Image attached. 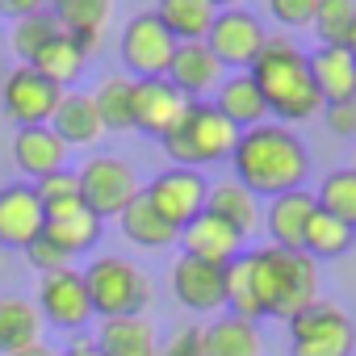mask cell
Instances as JSON below:
<instances>
[{"mask_svg": "<svg viewBox=\"0 0 356 356\" xmlns=\"http://www.w3.org/2000/svg\"><path fill=\"white\" fill-rule=\"evenodd\" d=\"M231 159H235V181L256 197H277V193L302 189L306 172H310L306 143L281 122H260L252 130H239Z\"/></svg>", "mask_w": 356, "mask_h": 356, "instance_id": "1", "label": "cell"}, {"mask_svg": "<svg viewBox=\"0 0 356 356\" xmlns=\"http://www.w3.org/2000/svg\"><path fill=\"white\" fill-rule=\"evenodd\" d=\"M248 76L256 80L268 113L289 126V122H310L314 113H323V97L310 80V59L289 42V38H268L264 51L256 55V63L248 67Z\"/></svg>", "mask_w": 356, "mask_h": 356, "instance_id": "2", "label": "cell"}, {"mask_svg": "<svg viewBox=\"0 0 356 356\" xmlns=\"http://www.w3.org/2000/svg\"><path fill=\"white\" fill-rule=\"evenodd\" d=\"M252 289L260 302V314L268 318H293L306 306L318 302V260H310L306 252H289V248H252Z\"/></svg>", "mask_w": 356, "mask_h": 356, "instance_id": "3", "label": "cell"}, {"mask_svg": "<svg viewBox=\"0 0 356 356\" xmlns=\"http://www.w3.org/2000/svg\"><path fill=\"white\" fill-rule=\"evenodd\" d=\"M163 155L176 163V168H206V163H222L231 159L235 143H239V130L210 105V101H189V109L181 113L163 138Z\"/></svg>", "mask_w": 356, "mask_h": 356, "instance_id": "4", "label": "cell"}, {"mask_svg": "<svg viewBox=\"0 0 356 356\" xmlns=\"http://www.w3.org/2000/svg\"><path fill=\"white\" fill-rule=\"evenodd\" d=\"M84 289H88L92 314L101 318L143 314L151 302V277L138 264H130L126 256H97L84 268Z\"/></svg>", "mask_w": 356, "mask_h": 356, "instance_id": "5", "label": "cell"}, {"mask_svg": "<svg viewBox=\"0 0 356 356\" xmlns=\"http://www.w3.org/2000/svg\"><path fill=\"white\" fill-rule=\"evenodd\" d=\"M356 323L335 302H314L289 318V356H352Z\"/></svg>", "mask_w": 356, "mask_h": 356, "instance_id": "6", "label": "cell"}, {"mask_svg": "<svg viewBox=\"0 0 356 356\" xmlns=\"http://www.w3.org/2000/svg\"><path fill=\"white\" fill-rule=\"evenodd\" d=\"M76 181H80V202L88 214L97 218H118L138 193V176L122 155H92L84 159V168H76Z\"/></svg>", "mask_w": 356, "mask_h": 356, "instance_id": "7", "label": "cell"}, {"mask_svg": "<svg viewBox=\"0 0 356 356\" xmlns=\"http://www.w3.org/2000/svg\"><path fill=\"white\" fill-rule=\"evenodd\" d=\"M206 193H210L206 176L193 168H163L143 189V197L155 206V214L163 222H172L176 231H185L197 214H206Z\"/></svg>", "mask_w": 356, "mask_h": 356, "instance_id": "8", "label": "cell"}, {"mask_svg": "<svg viewBox=\"0 0 356 356\" xmlns=\"http://www.w3.org/2000/svg\"><path fill=\"white\" fill-rule=\"evenodd\" d=\"M176 55V38L163 30L155 13H138L122 30V63L130 67V80H159L168 76V63Z\"/></svg>", "mask_w": 356, "mask_h": 356, "instance_id": "9", "label": "cell"}, {"mask_svg": "<svg viewBox=\"0 0 356 356\" xmlns=\"http://www.w3.org/2000/svg\"><path fill=\"white\" fill-rule=\"evenodd\" d=\"M59 101H63V88H55L34 67H17L5 80V88H0V109H5V118L17 130H26V126H51Z\"/></svg>", "mask_w": 356, "mask_h": 356, "instance_id": "10", "label": "cell"}, {"mask_svg": "<svg viewBox=\"0 0 356 356\" xmlns=\"http://www.w3.org/2000/svg\"><path fill=\"white\" fill-rule=\"evenodd\" d=\"M264 42H268L264 22L248 9H222L206 34V47L222 67H252L256 55L264 51Z\"/></svg>", "mask_w": 356, "mask_h": 356, "instance_id": "11", "label": "cell"}, {"mask_svg": "<svg viewBox=\"0 0 356 356\" xmlns=\"http://www.w3.org/2000/svg\"><path fill=\"white\" fill-rule=\"evenodd\" d=\"M38 314H42L51 327L80 331V327L92 318V302H88V289H84V273H80V268L47 273V277L38 281Z\"/></svg>", "mask_w": 356, "mask_h": 356, "instance_id": "12", "label": "cell"}, {"mask_svg": "<svg viewBox=\"0 0 356 356\" xmlns=\"http://www.w3.org/2000/svg\"><path fill=\"white\" fill-rule=\"evenodd\" d=\"M172 293L193 314H218L227 306V268L193 260V256H176V264H172Z\"/></svg>", "mask_w": 356, "mask_h": 356, "instance_id": "13", "label": "cell"}, {"mask_svg": "<svg viewBox=\"0 0 356 356\" xmlns=\"http://www.w3.org/2000/svg\"><path fill=\"white\" fill-rule=\"evenodd\" d=\"M42 231H47V214H42L34 185L13 181V185L0 189V248L26 252Z\"/></svg>", "mask_w": 356, "mask_h": 356, "instance_id": "14", "label": "cell"}, {"mask_svg": "<svg viewBox=\"0 0 356 356\" xmlns=\"http://www.w3.org/2000/svg\"><path fill=\"white\" fill-rule=\"evenodd\" d=\"M189 109V97H181L163 76L159 80H134V97H130V118H134V130L151 134V138H163L181 113Z\"/></svg>", "mask_w": 356, "mask_h": 356, "instance_id": "15", "label": "cell"}, {"mask_svg": "<svg viewBox=\"0 0 356 356\" xmlns=\"http://www.w3.org/2000/svg\"><path fill=\"white\" fill-rule=\"evenodd\" d=\"M222 63L210 55V47L206 42H176V55H172V63H168V84L181 92V97H189V101H202V97H210V92H218V84H222Z\"/></svg>", "mask_w": 356, "mask_h": 356, "instance_id": "16", "label": "cell"}, {"mask_svg": "<svg viewBox=\"0 0 356 356\" xmlns=\"http://www.w3.org/2000/svg\"><path fill=\"white\" fill-rule=\"evenodd\" d=\"M176 243L185 248L181 256H193V260H206V264H222V268L243 252V235L235 227H227L222 218H214V214H197L181 231V239H176Z\"/></svg>", "mask_w": 356, "mask_h": 356, "instance_id": "17", "label": "cell"}, {"mask_svg": "<svg viewBox=\"0 0 356 356\" xmlns=\"http://www.w3.org/2000/svg\"><path fill=\"white\" fill-rule=\"evenodd\" d=\"M314 210H318V202L306 189H289V193L268 197V239H273V248L302 252V239H306V227H310Z\"/></svg>", "mask_w": 356, "mask_h": 356, "instance_id": "18", "label": "cell"}, {"mask_svg": "<svg viewBox=\"0 0 356 356\" xmlns=\"http://www.w3.org/2000/svg\"><path fill=\"white\" fill-rule=\"evenodd\" d=\"M13 163H17V172L30 176V181H42V176L67 168V143L51 126H26L13 138Z\"/></svg>", "mask_w": 356, "mask_h": 356, "instance_id": "19", "label": "cell"}, {"mask_svg": "<svg viewBox=\"0 0 356 356\" xmlns=\"http://www.w3.org/2000/svg\"><path fill=\"white\" fill-rule=\"evenodd\" d=\"M306 59H310V80L323 105H339L356 97V59L348 55V47H318Z\"/></svg>", "mask_w": 356, "mask_h": 356, "instance_id": "20", "label": "cell"}, {"mask_svg": "<svg viewBox=\"0 0 356 356\" xmlns=\"http://www.w3.org/2000/svg\"><path fill=\"white\" fill-rule=\"evenodd\" d=\"M97 352L101 356H159V339L151 318L143 314H126V318H101L97 331Z\"/></svg>", "mask_w": 356, "mask_h": 356, "instance_id": "21", "label": "cell"}, {"mask_svg": "<svg viewBox=\"0 0 356 356\" xmlns=\"http://www.w3.org/2000/svg\"><path fill=\"white\" fill-rule=\"evenodd\" d=\"M210 105H214L235 130H252V126H260V122L268 118V105H264V97H260V88H256V80H252L248 72L222 76V84H218V92H214Z\"/></svg>", "mask_w": 356, "mask_h": 356, "instance_id": "22", "label": "cell"}, {"mask_svg": "<svg viewBox=\"0 0 356 356\" xmlns=\"http://www.w3.org/2000/svg\"><path fill=\"white\" fill-rule=\"evenodd\" d=\"M51 130L67 147H97L105 126H101V113L92 105V92H63V101L51 118Z\"/></svg>", "mask_w": 356, "mask_h": 356, "instance_id": "23", "label": "cell"}, {"mask_svg": "<svg viewBox=\"0 0 356 356\" xmlns=\"http://www.w3.org/2000/svg\"><path fill=\"white\" fill-rule=\"evenodd\" d=\"M206 214L222 218V222L235 227L243 239L260 227V202H256V193H248V189L235 181V176H231V181L210 185V193H206Z\"/></svg>", "mask_w": 356, "mask_h": 356, "instance_id": "24", "label": "cell"}, {"mask_svg": "<svg viewBox=\"0 0 356 356\" xmlns=\"http://www.w3.org/2000/svg\"><path fill=\"white\" fill-rule=\"evenodd\" d=\"M260 352H264L260 327L248 318L222 314L210 327H202V356H260Z\"/></svg>", "mask_w": 356, "mask_h": 356, "instance_id": "25", "label": "cell"}, {"mask_svg": "<svg viewBox=\"0 0 356 356\" xmlns=\"http://www.w3.org/2000/svg\"><path fill=\"white\" fill-rule=\"evenodd\" d=\"M155 17L163 22V30L176 38V42H206L218 9L210 0H159L155 5Z\"/></svg>", "mask_w": 356, "mask_h": 356, "instance_id": "26", "label": "cell"}, {"mask_svg": "<svg viewBox=\"0 0 356 356\" xmlns=\"http://www.w3.org/2000/svg\"><path fill=\"white\" fill-rule=\"evenodd\" d=\"M118 222H122V235L130 239V243H138V248H147V252H159V248H172L176 239H181V231H176L172 222H163L159 214H155V206L138 193L122 214H118Z\"/></svg>", "mask_w": 356, "mask_h": 356, "instance_id": "27", "label": "cell"}, {"mask_svg": "<svg viewBox=\"0 0 356 356\" xmlns=\"http://www.w3.org/2000/svg\"><path fill=\"white\" fill-rule=\"evenodd\" d=\"M42 335V314L34 302L17 298V293H5L0 298V352H17V348H30L38 343Z\"/></svg>", "mask_w": 356, "mask_h": 356, "instance_id": "28", "label": "cell"}, {"mask_svg": "<svg viewBox=\"0 0 356 356\" xmlns=\"http://www.w3.org/2000/svg\"><path fill=\"white\" fill-rule=\"evenodd\" d=\"M84 63H88V59L76 51V42H72L67 34H59V38H51V42L34 55V63H30V67H34L38 76H47L55 88H63V92H67V88L84 76Z\"/></svg>", "mask_w": 356, "mask_h": 356, "instance_id": "29", "label": "cell"}, {"mask_svg": "<svg viewBox=\"0 0 356 356\" xmlns=\"http://www.w3.org/2000/svg\"><path fill=\"white\" fill-rule=\"evenodd\" d=\"M63 256H80V252H92L97 239H101V218L88 214V210H76L67 218H51L47 231H42Z\"/></svg>", "mask_w": 356, "mask_h": 356, "instance_id": "30", "label": "cell"}, {"mask_svg": "<svg viewBox=\"0 0 356 356\" xmlns=\"http://www.w3.org/2000/svg\"><path fill=\"white\" fill-rule=\"evenodd\" d=\"M352 243H356V231L352 227H343L327 210H314V218L306 227V239H302V252L310 260H331V256H343Z\"/></svg>", "mask_w": 356, "mask_h": 356, "instance_id": "31", "label": "cell"}, {"mask_svg": "<svg viewBox=\"0 0 356 356\" xmlns=\"http://www.w3.org/2000/svg\"><path fill=\"white\" fill-rule=\"evenodd\" d=\"M34 193H38V202H42L47 222H51V218H67V214L84 210V202H80V181H76V168H59V172L42 176V181H34Z\"/></svg>", "mask_w": 356, "mask_h": 356, "instance_id": "32", "label": "cell"}, {"mask_svg": "<svg viewBox=\"0 0 356 356\" xmlns=\"http://www.w3.org/2000/svg\"><path fill=\"white\" fill-rule=\"evenodd\" d=\"M113 13V0H55L51 17L63 34H105Z\"/></svg>", "mask_w": 356, "mask_h": 356, "instance_id": "33", "label": "cell"}, {"mask_svg": "<svg viewBox=\"0 0 356 356\" xmlns=\"http://www.w3.org/2000/svg\"><path fill=\"white\" fill-rule=\"evenodd\" d=\"M130 97H134V80L130 76H105L92 92V105L101 113V126L105 130H134V118H130Z\"/></svg>", "mask_w": 356, "mask_h": 356, "instance_id": "34", "label": "cell"}, {"mask_svg": "<svg viewBox=\"0 0 356 356\" xmlns=\"http://www.w3.org/2000/svg\"><path fill=\"white\" fill-rule=\"evenodd\" d=\"M318 210H327L331 218H339L343 227L356 231V172L343 168V172H327L323 176V185L314 193Z\"/></svg>", "mask_w": 356, "mask_h": 356, "instance_id": "35", "label": "cell"}, {"mask_svg": "<svg viewBox=\"0 0 356 356\" xmlns=\"http://www.w3.org/2000/svg\"><path fill=\"white\" fill-rule=\"evenodd\" d=\"M310 26L318 34V47H343L356 26V0H318Z\"/></svg>", "mask_w": 356, "mask_h": 356, "instance_id": "36", "label": "cell"}, {"mask_svg": "<svg viewBox=\"0 0 356 356\" xmlns=\"http://www.w3.org/2000/svg\"><path fill=\"white\" fill-rule=\"evenodd\" d=\"M63 30H59V22L51 17V9L47 13H38V17H26V22H13V34H9V47H13V55L30 67L34 63V55L51 42V38H59Z\"/></svg>", "mask_w": 356, "mask_h": 356, "instance_id": "37", "label": "cell"}, {"mask_svg": "<svg viewBox=\"0 0 356 356\" xmlns=\"http://www.w3.org/2000/svg\"><path fill=\"white\" fill-rule=\"evenodd\" d=\"M314 9H318V0H268V13L289 26V30H302L314 22Z\"/></svg>", "mask_w": 356, "mask_h": 356, "instance_id": "38", "label": "cell"}, {"mask_svg": "<svg viewBox=\"0 0 356 356\" xmlns=\"http://www.w3.org/2000/svg\"><path fill=\"white\" fill-rule=\"evenodd\" d=\"M26 260H30L42 277H47V273H59V268H72V256H63V252H59L47 235H38V239L26 248Z\"/></svg>", "mask_w": 356, "mask_h": 356, "instance_id": "39", "label": "cell"}, {"mask_svg": "<svg viewBox=\"0 0 356 356\" xmlns=\"http://www.w3.org/2000/svg\"><path fill=\"white\" fill-rule=\"evenodd\" d=\"M323 118H327L331 134L356 138V97H352V101H339V105H323Z\"/></svg>", "mask_w": 356, "mask_h": 356, "instance_id": "40", "label": "cell"}, {"mask_svg": "<svg viewBox=\"0 0 356 356\" xmlns=\"http://www.w3.org/2000/svg\"><path fill=\"white\" fill-rule=\"evenodd\" d=\"M159 356H202V327H181L176 335H168Z\"/></svg>", "mask_w": 356, "mask_h": 356, "instance_id": "41", "label": "cell"}, {"mask_svg": "<svg viewBox=\"0 0 356 356\" xmlns=\"http://www.w3.org/2000/svg\"><path fill=\"white\" fill-rule=\"evenodd\" d=\"M51 9V0H0V13H9L13 22H26V17H38Z\"/></svg>", "mask_w": 356, "mask_h": 356, "instance_id": "42", "label": "cell"}, {"mask_svg": "<svg viewBox=\"0 0 356 356\" xmlns=\"http://www.w3.org/2000/svg\"><path fill=\"white\" fill-rule=\"evenodd\" d=\"M63 356H101V352H97L92 339H72V348H67Z\"/></svg>", "mask_w": 356, "mask_h": 356, "instance_id": "43", "label": "cell"}, {"mask_svg": "<svg viewBox=\"0 0 356 356\" xmlns=\"http://www.w3.org/2000/svg\"><path fill=\"white\" fill-rule=\"evenodd\" d=\"M9 356H59V352H55V348H47V343L38 339V343H30V348H17V352H9Z\"/></svg>", "mask_w": 356, "mask_h": 356, "instance_id": "44", "label": "cell"}, {"mask_svg": "<svg viewBox=\"0 0 356 356\" xmlns=\"http://www.w3.org/2000/svg\"><path fill=\"white\" fill-rule=\"evenodd\" d=\"M210 5L222 13V9H243V0H210Z\"/></svg>", "mask_w": 356, "mask_h": 356, "instance_id": "45", "label": "cell"}, {"mask_svg": "<svg viewBox=\"0 0 356 356\" xmlns=\"http://www.w3.org/2000/svg\"><path fill=\"white\" fill-rule=\"evenodd\" d=\"M343 47H348V55L356 59V26H352V34H348V42H343Z\"/></svg>", "mask_w": 356, "mask_h": 356, "instance_id": "46", "label": "cell"}, {"mask_svg": "<svg viewBox=\"0 0 356 356\" xmlns=\"http://www.w3.org/2000/svg\"><path fill=\"white\" fill-rule=\"evenodd\" d=\"M51 5H55V0H51Z\"/></svg>", "mask_w": 356, "mask_h": 356, "instance_id": "47", "label": "cell"}, {"mask_svg": "<svg viewBox=\"0 0 356 356\" xmlns=\"http://www.w3.org/2000/svg\"><path fill=\"white\" fill-rule=\"evenodd\" d=\"M352 172H356V168H352Z\"/></svg>", "mask_w": 356, "mask_h": 356, "instance_id": "48", "label": "cell"}]
</instances>
